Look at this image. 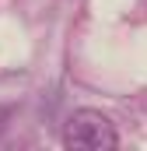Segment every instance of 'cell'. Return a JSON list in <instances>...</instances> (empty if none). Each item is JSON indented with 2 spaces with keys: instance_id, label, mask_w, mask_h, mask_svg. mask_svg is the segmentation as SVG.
<instances>
[{
  "instance_id": "6da1fadb",
  "label": "cell",
  "mask_w": 147,
  "mask_h": 151,
  "mask_svg": "<svg viewBox=\"0 0 147 151\" xmlns=\"http://www.w3.org/2000/svg\"><path fill=\"white\" fill-rule=\"evenodd\" d=\"M63 141L77 151H102V148H116V130L102 113L95 109H81L67 119Z\"/></svg>"
},
{
  "instance_id": "7a4b0ae2",
  "label": "cell",
  "mask_w": 147,
  "mask_h": 151,
  "mask_svg": "<svg viewBox=\"0 0 147 151\" xmlns=\"http://www.w3.org/2000/svg\"><path fill=\"white\" fill-rule=\"evenodd\" d=\"M4 119H7V109H0V123H4Z\"/></svg>"
}]
</instances>
